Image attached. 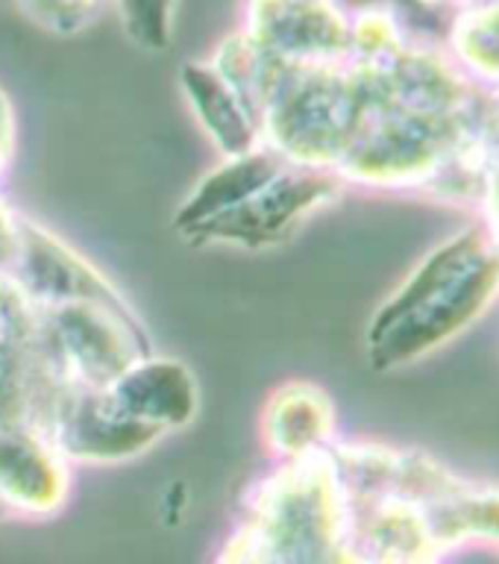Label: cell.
<instances>
[{"mask_svg":"<svg viewBox=\"0 0 499 564\" xmlns=\"http://www.w3.org/2000/svg\"><path fill=\"white\" fill-rule=\"evenodd\" d=\"M9 106H7V97H0V162L7 156V148H9Z\"/></svg>","mask_w":499,"mask_h":564,"instance_id":"cell-12","label":"cell"},{"mask_svg":"<svg viewBox=\"0 0 499 564\" xmlns=\"http://www.w3.org/2000/svg\"><path fill=\"white\" fill-rule=\"evenodd\" d=\"M68 485L65 456L47 432L26 421H0V511L53 514Z\"/></svg>","mask_w":499,"mask_h":564,"instance_id":"cell-5","label":"cell"},{"mask_svg":"<svg viewBox=\"0 0 499 564\" xmlns=\"http://www.w3.org/2000/svg\"><path fill=\"white\" fill-rule=\"evenodd\" d=\"M106 394L132 421L156 432L183 426L197 405L194 377L180 361L144 359V356L121 370L106 386Z\"/></svg>","mask_w":499,"mask_h":564,"instance_id":"cell-6","label":"cell"},{"mask_svg":"<svg viewBox=\"0 0 499 564\" xmlns=\"http://www.w3.org/2000/svg\"><path fill=\"white\" fill-rule=\"evenodd\" d=\"M341 194V180L333 171L285 162L276 174L256 188L236 209L209 220L194 236L224 238L241 245H273L289 236L300 220Z\"/></svg>","mask_w":499,"mask_h":564,"instance_id":"cell-3","label":"cell"},{"mask_svg":"<svg viewBox=\"0 0 499 564\" xmlns=\"http://www.w3.org/2000/svg\"><path fill=\"white\" fill-rule=\"evenodd\" d=\"M218 564H352L333 453L289 458L262 482Z\"/></svg>","mask_w":499,"mask_h":564,"instance_id":"cell-2","label":"cell"},{"mask_svg":"<svg viewBox=\"0 0 499 564\" xmlns=\"http://www.w3.org/2000/svg\"><path fill=\"white\" fill-rule=\"evenodd\" d=\"M476 220L491 236L493 247H497L499 253V150L497 156H493L491 167H488V176H485L482 200H479V209H476Z\"/></svg>","mask_w":499,"mask_h":564,"instance_id":"cell-10","label":"cell"},{"mask_svg":"<svg viewBox=\"0 0 499 564\" xmlns=\"http://www.w3.org/2000/svg\"><path fill=\"white\" fill-rule=\"evenodd\" d=\"M335 412L329 397L315 386H289L273 397L264 435L273 453L285 458H303L326 449L333 435Z\"/></svg>","mask_w":499,"mask_h":564,"instance_id":"cell-8","label":"cell"},{"mask_svg":"<svg viewBox=\"0 0 499 564\" xmlns=\"http://www.w3.org/2000/svg\"><path fill=\"white\" fill-rule=\"evenodd\" d=\"M499 300V253L479 220L432 247L368 326V359L400 370L430 359L491 312Z\"/></svg>","mask_w":499,"mask_h":564,"instance_id":"cell-1","label":"cell"},{"mask_svg":"<svg viewBox=\"0 0 499 564\" xmlns=\"http://www.w3.org/2000/svg\"><path fill=\"white\" fill-rule=\"evenodd\" d=\"M421 3L430 9H447V12H453V15H456L458 9L470 7V3H476V0H421Z\"/></svg>","mask_w":499,"mask_h":564,"instance_id":"cell-13","label":"cell"},{"mask_svg":"<svg viewBox=\"0 0 499 564\" xmlns=\"http://www.w3.org/2000/svg\"><path fill=\"white\" fill-rule=\"evenodd\" d=\"M250 44L282 65H335L352 51V12L341 0H253Z\"/></svg>","mask_w":499,"mask_h":564,"instance_id":"cell-4","label":"cell"},{"mask_svg":"<svg viewBox=\"0 0 499 564\" xmlns=\"http://www.w3.org/2000/svg\"><path fill=\"white\" fill-rule=\"evenodd\" d=\"M183 86L203 130L209 132L211 141H218L227 156H241L264 144L256 115L215 65H188L183 70Z\"/></svg>","mask_w":499,"mask_h":564,"instance_id":"cell-7","label":"cell"},{"mask_svg":"<svg viewBox=\"0 0 499 564\" xmlns=\"http://www.w3.org/2000/svg\"><path fill=\"white\" fill-rule=\"evenodd\" d=\"M42 15H51L53 21H59V18H70V21H77L79 15H86L88 9L97 7L100 0H30Z\"/></svg>","mask_w":499,"mask_h":564,"instance_id":"cell-11","label":"cell"},{"mask_svg":"<svg viewBox=\"0 0 499 564\" xmlns=\"http://www.w3.org/2000/svg\"><path fill=\"white\" fill-rule=\"evenodd\" d=\"M449 51L499 100V0H476L449 21Z\"/></svg>","mask_w":499,"mask_h":564,"instance_id":"cell-9","label":"cell"}]
</instances>
